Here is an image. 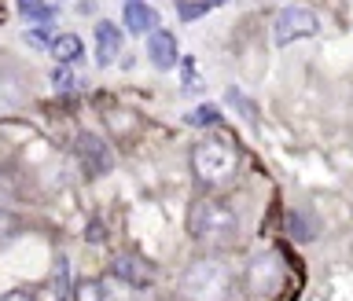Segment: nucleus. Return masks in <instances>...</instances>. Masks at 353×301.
I'll list each match as a JSON object with an SVG mask.
<instances>
[{"label":"nucleus","mask_w":353,"mask_h":301,"mask_svg":"<svg viewBox=\"0 0 353 301\" xmlns=\"http://www.w3.org/2000/svg\"><path fill=\"white\" fill-rule=\"evenodd\" d=\"M188 231H192V239L206 242V247L225 250L239 236V217L232 214L221 198H199V203L188 209Z\"/></svg>","instance_id":"1"},{"label":"nucleus","mask_w":353,"mask_h":301,"mask_svg":"<svg viewBox=\"0 0 353 301\" xmlns=\"http://www.w3.org/2000/svg\"><path fill=\"white\" fill-rule=\"evenodd\" d=\"M181 294L188 301H228L232 294V269L221 258H199L188 264Z\"/></svg>","instance_id":"2"},{"label":"nucleus","mask_w":353,"mask_h":301,"mask_svg":"<svg viewBox=\"0 0 353 301\" xmlns=\"http://www.w3.org/2000/svg\"><path fill=\"white\" fill-rule=\"evenodd\" d=\"M192 165H195V176H199L206 187H225V184L236 180L239 154L232 151L225 140L210 136V140H203V143L192 151Z\"/></svg>","instance_id":"3"},{"label":"nucleus","mask_w":353,"mask_h":301,"mask_svg":"<svg viewBox=\"0 0 353 301\" xmlns=\"http://www.w3.org/2000/svg\"><path fill=\"white\" fill-rule=\"evenodd\" d=\"M287 280V269L280 261V253H258L250 264H247V276H243V283H247V294L254 301H269L280 294V287Z\"/></svg>","instance_id":"4"},{"label":"nucleus","mask_w":353,"mask_h":301,"mask_svg":"<svg viewBox=\"0 0 353 301\" xmlns=\"http://www.w3.org/2000/svg\"><path fill=\"white\" fill-rule=\"evenodd\" d=\"M320 30V19L316 11L309 8H283L272 22V41L276 44H291V41H302V37H313Z\"/></svg>","instance_id":"5"},{"label":"nucleus","mask_w":353,"mask_h":301,"mask_svg":"<svg viewBox=\"0 0 353 301\" xmlns=\"http://www.w3.org/2000/svg\"><path fill=\"white\" fill-rule=\"evenodd\" d=\"M77 158H81V165H85L88 176H99V173H107L110 165H114V154H110V147H107L99 136H92V132L77 136Z\"/></svg>","instance_id":"6"},{"label":"nucleus","mask_w":353,"mask_h":301,"mask_svg":"<svg viewBox=\"0 0 353 301\" xmlns=\"http://www.w3.org/2000/svg\"><path fill=\"white\" fill-rule=\"evenodd\" d=\"M148 59H151L154 70H170V66H176V37L170 30L148 33Z\"/></svg>","instance_id":"7"},{"label":"nucleus","mask_w":353,"mask_h":301,"mask_svg":"<svg viewBox=\"0 0 353 301\" xmlns=\"http://www.w3.org/2000/svg\"><path fill=\"white\" fill-rule=\"evenodd\" d=\"M110 272L121 276V280L132 283V287H148L151 276H154V269L143 258H137V253H118V258L110 261Z\"/></svg>","instance_id":"8"},{"label":"nucleus","mask_w":353,"mask_h":301,"mask_svg":"<svg viewBox=\"0 0 353 301\" xmlns=\"http://www.w3.org/2000/svg\"><path fill=\"white\" fill-rule=\"evenodd\" d=\"M121 55V30L114 22H99L96 26V63L110 66Z\"/></svg>","instance_id":"9"},{"label":"nucleus","mask_w":353,"mask_h":301,"mask_svg":"<svg viewBox=\"0 0 353 301\" xmlns=\"http://www.w3.org/2000/svg\"><path fill=\"white\" fill-rule=\"evenodd\" d=\"M125 30L129 33H154L159 30V11L148 0H125Z\"/></svg>","instance_id":"10"},{"label":"nucleus","mask_w":353,"mask_h":301,"mask_svg":"<svg viewBox=\"0 0 353 301\" xmlns=\"http://www.w3.org/2000/svg\"><path fill=\"white\" fill-rule=\"evenodd\" d=\"M81 52H85V44H81V37H74V33H59V37H52V55L59 63L81 59Z\"/></svg>","instance_id":"11"},{"label":"nucleus","mask_w":353,"mask_h":301,"mask_svg":"<svg viewBox=\"0 0 353 301\" xmlns=\"http://www.w3.org/2000/svg\"><path fill=\"white\" fill-rule=\"evenodd\" d=\"M74 301H110V298H107V287L99 280H85V283H77Z\"/></svg>","instance_id":"12"},{"label":"nucleus","mask_w":353,"mask_h":301,"mask_svg":"<svg viewBox=\"0 0 353 301\" xmlns=\"http://www.w3.org/2000/svg\"><path fill=\"white\" fill-rule=\"evenodd\" d=\"M19 15L22 19H33V22H48L52 19V8L44 0H19Z\"/></svg>","instance_id":"13"},{"label":"nucleus","mask_w":353,"mask_h":301,"mask_svg":"<svg viewBox=\"0 0 353 301\" xmlns=\"http://www.w3.org/2000/svg\"><path fill=\"white\" fill-rule=\"evenodd\" d=\"M287 228H291V236H294V239H313V225L305 220V214H291Z\"/></svg>","instance_id":"14"},{"label":"nucleus","mask_w":353,"mask_h":301,"mask_svg":"<svg viewBox=\"0 0 353 301\" xmlns=\"http://www.w3.org/2000/svg\"><path fill=\"white\" fill-rule=\"evenodd\" d=\"M188 118H192L195 125H217V121H221V110H217V107H199V110H192Z\"/></svg>","instance_id":"15"},{"label":"nucleus","mask_w":353,"mask_h":301,"mask_svg":"<svg viewBox=\"0 0 353 301\" xmlns=\"http://www.w3.org/2000/svg\"><path fill=\"white\" fill-rule=\"evenodd\" d=\"M15 236V217H8V214H0V242Z\"/></svg>","instance_id":"16"},{"label":"nucleus","mask_w":353,"mask_h":301,"mask_svg":"<svg viewBox=\"0 0 353 301\" xmlns=\"http://www.w3.org/2000/svg\"><path fill=\"white\" fill-rule=\"evenodd\" d=\"M26 41L33 44V48H52V41H48V37H44V33H41V30H33V33H26Z\"/></svg>","instance_id":"17"},{"label":"nucleus","mask_w":353,"mask_h":301,"mask_svg":"<svg viewBox=\"0 0 353 301\" xmlns=\"http://www.w3.org/2000/svg\"><path fill=\"white\" fill-rule=\"evenodd\" d=\"M52 85H55V88H66V85H70V70H66V66H59V70L52 74Z\"/></svg>","instance_id":"18"},{"label":"nucleus","mask_w":353,"mask_h":301,"mask_svg":"<svg viewBox=\"0 0 353 301\" xmlns=\"http://www.w3.org/2000/svg\"><path fill=\"white\" fill-rule=\"evenodd\" d=\"M0 301H33V298H30L26 291H8V294L0 298Z\"/></svg>","instance_id":"19"}]
</instances>
